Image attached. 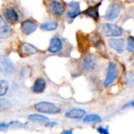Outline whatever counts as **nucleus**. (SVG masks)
Listing matches in <instances>:
<instances>
[{"label":"nucleus","instance_id":"nucleus-1","mask_svg":"<svg viewBox=\"0 0 134 134\" xmlns=\"http://www.w3.org/2000/svg\"><path fill=\"white\" fill-rule=\"evenodd\" d=\"M99 32L106 37H118L123 34V29L113 23H102L99 25Z\"/></svg>","mask_w":134,"mask_h":134},{"label":"nucleus","instance_id":"nucleus-2","mask_svg":"<svg viewBox=\"0 0 134 134\" xmlns=\"http://www.w3.org/2000/svg\"><path fill=\"white\" fill-rule=\"evenodd\" d=\"M96 65L97 61L95 55L92 54H87L81 58L79 65V69L83 72L93 71L96 68Z\"/></svg>","mask_w":134,"mask_h":134},{"label":"nucleus","instance_id":"nucleus-3","mask_svg":"<svg viewBox=\"0 0 134 134\" xmlns=\"http://www.w3.org/2000/svg\"><path fill=\"white\" fill-rule=\"evenodd\" d=\"M118 72L119 70H118V66L117 63L114 62H110L108 65L106 77L103 82L104 88H108L111 84L114 83V81L118 78Z\"/></svg>","mask_w":134,"mask_h":134},{"label":"nucleus","instance_id":"nucleus-4","mask_svg":"<svg viewBox=\"0 0 134 134\" xmlns=\"http://www.w3.org/2000/svg\"><path fill=\"white\" fill-rule=\"evenodd\" d=\"M35 110L40 113L43 114H55L60 113L61 108L55 105L54 103L50 102H39L34 105Z\"/></svg>","mask_w":134,"mask_h":134},{"label":"nucleus","instance_id":"nucleus-5","mask_svg":"<svg viewBox=\"0 0 134 134\" xmlns=\"http://www.w3.org/2000/svg\"><path fill=\"white\" fill-rule=\"evenodd\" d=\"M14 71V65L13 62L6 55H0V72L3 74L9 75Z\"/></svg>","mask_w":134,"mask_h":134},{"label":"nucleus","instance_id":"nucleus-6","mask_svg":"<svg viewBox=\"0 0 134 134\" xmlns=\"http://www.w3.org/2000/svg\"><path fill=\"white\" fill-rule=\"evenodd\" d=\"M49 12L55 17H61L65 12V7L62 2L58 0H51L47 5Z\"/></svg>","mask_w":134,"mask_h":134},{"label":"nucleus","instance_id":"nucleus-7","mask_svg":"<svg viewBox=\"0 0 134 134\" xmlns=\"http://www.w3.org/2000/svg\"><path fill=\"white\" fill-rule=\"evenodd\" d=\"M109 47L118 54H122L125 47V40L123 38L111 37L107 41Z\"/></svg>","mask_w":134,"mask_h":134},{"label":"nucleus","instance_id":"nucleus-8","mask_svg":"<svg viewBox=\"0 0 134 134\" xmlns=\"http://www.w3.org/2000/svg\"><path fill=\"white\" fill-rule=\"evenodd\" d=\"M121 12L120 6L116 3H110L104 14V18L107 21H114L118 18Z\"/></svg>","mask_w":134,"mask_h":134},{"label":"nucleus","instance_id":"nucleus-9","mask_svg":"<svg viewBox=\"0 0 134 134\" xmlns=\"http://www.w3.org/2000/svg\"><path fill=\"white\" fill-rule=\"evenodd\" d=\"M37 29V24L36 21L31 19H27L22 21L21 30L22 33L25 36H29L32 34Z\"/></svg>","mask_w":134,"mask_h":134},{"label":"nucleus","instance_id":"nucleus-10","mask_svg":"<svg viewBox=\"0 0 134 134\" xmlns=\"http://www.w3.org/2000/svg\"><path fill=\"white\" fill-rule=\"evenodd\" d=\"M81 14L80 3L77 1H71L68 4V10H67V17L70 19H75Z\"/></svg>","mask_w":134,"mask_h":134},{"label":"nucleus","instance_id":"nucleus-11","mask_svg":"<svg viewBox=\"0 0 134 134\" xmlns=\"http://www.w3.org/2000/svg\"><path fill=\"white\" fill-rule=\"evenodd\" d=\"M63 47V43L62 40L59 37H53L51 39L49 46L47 47V51L50 53L56 54L62 51Z\"/></svg>","mask_w":134,"mask_h":134},{"label":"nucleus","instance_id":"nucleus-12","mask_svg":"<svg viewBox=\"0 0 134 134\" xmlns=\"http://www.w3.org/2000/svg\"><path fill=\"white\" fill-rule=\"evenodd\" d=\"M3 14H4V17L6 20L8 22L11 24H15L16 22H18V18H19L18 14L14 7H6L3 10Z\"/></svg>","mask_w":134,"mask_h":134},{"label":"nucleus","instance_id":"nucleus-13","mask_svg":"<svg viewBox=\"0 0 134 134\" xmlns=\"http://www.w3.org/2000/svg\"><path fill=\"white\" fill-rule=\"evenodd\" d=\"M86 114V111L81 108H73L67 110L65 114L67 118L70 119H81L84 118Z\"/></svg>","mask_w":134,"mask_h":134},{"label":"nucleus","instance_id":"nucleus-14","mask_svg":"<svg viewBox=\"0 0 134 134\" xmlns=\"http://www.w3.org/2000/svg\"><path fill=\"white\" fill-rule=\"evenodd\" d=\"M47 87V82L44 78L43 77H38L34 81V84L32 87V90L34 93L40 94L43 93Z\"/></svg>","mask_w":134,"mask_h":134},{"label":"nucleus","instance_id":"nucleus-15","mask_svg":"<svg viewBox=\"0 0 134 134\" xmlns=\"http://www.w3.org/2000/svg\"><path fill=\"white\" fill-rule=\"evenodd\" d=\"M20 51L24 56H30L36 54L38 52V49L32 44L25 42L21 45Z\"/></svg>","mask_w":134,"mask_h":134},{"label":"nucleus","instance_id":"nucleus-16","mask_svg":"<svg viewBox=\"0 0 134 134\" xmlns=\"http://www.w3.org/2000/svg\"><path fill=\"white\" fill-rule=\"evenodd\" d=\"M10 27L3 18L0 15V38L5 39L10 35Z\"/></svg>","mask_w":134,"mask_h":134},{"label":"nucleus","instance_id":"nucleus-17","mask_svg":"<svg viewBox=\"0 0 134 134\" xmlns=\"http://www.w3.org/2000/svg\"><path fill=\"white\" fill-rule=\"evenodd\" d=\"M59 26V23L57 21H48L42 23L40 26V29L45 32H51L56 30Z\"/></svg>","mask_w":134,"mask_h":134},{"label":"nucleus","instance_id":"nucleus-18","mask_svg":"<svg viewBox=\"0 0 134 134\" xmlns=\"http://www.w3.org/2000/svg\"><path fill=\"white\" fill-rule=\"evenodd\" d=\"M29 119L38 124H47L49 121V118L47 117L38 114H32L29 115Z\"/></svg>","mask_w":134,"mask_h":134},{"label":"nucleus","instance_id":"nucleus-19","mask_svg":"<svg viewBox=\"0 0 134 134\" xmlns=\"http://www.w3.org/2000/svg\"><path fill=\"white\" fill-rule=\"evenodd\" d=\"M83 14L93 18L95 21H98L99 17L97 7H90L87 8L85 11H83Z\"/></svg>","mask_w":134,"mask_h":134},{"label":"nucleus","instance_id":"nucleus-20","mask_svg":"<svg viewBox=\"0 0 134 134\" xmlns=\"http://www.w3.org/2000/svg\"><path fill=\"white\" fill-rule=\"evenodd\" d=\"M83 121L85 123H100L102 121V118L95 114H92L87 116H85L83 118Z\"/></svg>","mask_w":134,"mask_h":134},{"label":"nucleus","instance_id":"nucleus-21","mask_svg":"<svg viewBox=\"0 0 134 134\" xmlns=\"http://www.w3.org/2000/svg\"><path fill=\"white\" fill-rule=\"evenodd\" d=\"M11 107V103L9 99L5 98H0V112L8 110Z\"/></svg>","mask_w":134,"mask_h":134},{"label":"nucleus","instance_id":"nucleus-22","mask_svg":"<svg viewBox=\"0 0 134 134\" xmlns=\"http://www.w3.org/2000/svg\"><path fill=\"white\" fill-rule=\"evenodd\" d=\"M9 88V83L6 80H1L0 81V96H4Z\"/></svg>","mask_w":134,"mask_h":134},{"label":"nucleus","instance_id":"nucleus-23","mask_svg":"<svg viewBox=\"0 0 134 134\" xmlns=\"http://www.w3.org/2000/svg\"><path fill=\"white\" fill-rule=\"evenodd\" d=\"M126 50L130 53H134V36H130L127 39Z\"/></svg>","mask_w":134,"mask_h":134},{"label":"nucleus","instance_id":"nucleus-24","mask_svg":"<svg viewBox=\"0 0 134 134\" xmlns=\"http://www.w3.org/2000/svg\"><path fill=\"white\" fill-rule=\"evenodd\" d=\"M125 82L128 85H134V73L132 72H128L125 76Z\"/></svg>","mask_w":134,"mask_h":134},{"label":"nucleus","instance_id":"nucleus-25","mask_svg":"<svg viewBox=\"0 0 134 134\" xmlns=\"http://www.w3.org/2000/svg\"><path fill=\"white\" fill-rule=\"evenodd\" d=\"M30 69H29L28 67H24V68L21 69L20 74L22 77H27L29 74H30Z\"/></svg>","mask_w":134,"mask_h":134},{"label":"nucleus","instance_id":"nucleus-26","mask_svg":"<svg viewBox=\"0 0 134 134\" xmlns=\"http://www.w3.org/2000/svg\"><path fill=\"white\" fill-rule=\"evenodd\" d=\"M96 130H97V132H98L99 133H100V134H110V133H109V131H108V127L103 128V127L100 126V127L97 128Z\"/></svg>","mask_w":134,"mask_h":134},{"label":"nucleus","instance_id":"nucleus-27","mask_svg":"<svg viewBox=\"0 0 134 134\" xmlns=\"http://www.w3.org/2000/svg\"><path fill=\"white\" fill-rule=\"evenodd\" d=\"M9 125L6 123H0V131H5L8 129Z\"/></svg>","mask_w":134,"mask_h":134},{"label":"nucleus","instance_id":"nucleus-28","mask_svg":"<svg viewBox=\"0 0 134 134\" xmlns=\"http://www.w3.org/2000/svg\"><path fill=\"white\" fill-rule=\"evenodd\" d=\"M61 134H73V130L72 129H65L61 132Z\"/></svg>","mask_w":134,"mask_h":134},{"label":"nucleus","instance_id":"nucleus-29","mask_svg":"<svg viewBox=\"0 0 134 134\" xmlns=\"http://www.w3.org/2000/svg\"><path fill=\"white\" fill-rule=\"evenodd\" d=\"M11 125H15V126H23V124L22 123H20L18 121H12L11 123H10Z\"/></svg>","mask_w":134,"mask_h":134},{"label":"nucleus","instance_id":"nucleus-30","mask_svg":"<svg viewBox=\"0 0 134 134\" xmlns=\"http://www.w3.org/2000/svg\"><path fill=\"white\" fill-rule=\"evenodd\" d=\"M57 125L56 122L54 121H51V122H47V126H49V127H53V126H55Z\"/></svg>","mask_w":134,"mask_h":134},{"label":"nucleus","instance_id":"nucleus-31","mask_svg":"<svg viewBox=\"0 0 134 134\" xmlns=\"http://www.w3.org/2000/svg\"><path fill=\"white\" fill-rule=\"evenodd\" d=\"M129 104L131 105V107H133V108H134V100H133V101H132Z\"/></svg>","mask_w":134,"mask_h":134}]
</instances>
